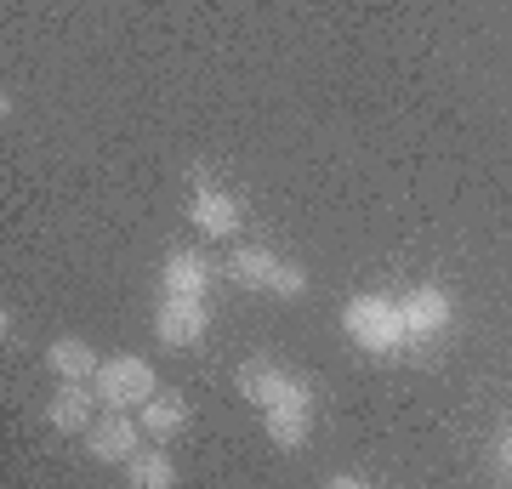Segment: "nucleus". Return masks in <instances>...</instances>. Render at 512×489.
Returning a JSON list of instances; mask_svg holds the SVG:
<instances>
[{"mask_svg":"<svg viewBox=\"0 0 512 489\" xmlns=\"http://www.w3.org/2000/svg\"><path fill=\"white\" fill-rule=\"evenodd\" d=\"M325 489H370L365 478H359V472H336V478H330Z\"/></svg>","mask_w":512,"mask_h":489,"instance_id":"2eb2a0df","label":"nucleus"},{"mask_svg":"<svg viewBox=\"0 0 512 489\" xmlns=\"http://www.w3.org/2000/svg\"><path fill=\"white\" fill-rule=\"evenodd\" d=\"M262 427H268V438H274L279 450H302L308 433H313V387L308 381L296 376L291 393H285L274 410H262Z\"/></svg>","mask_w":512,"mask_h":489,"instance_id":"423d86ee","label":"nucleus"},{"mask_svg":"<svg viewBox=\"0 0 512 489\" xmlns=\"http://www.w3.org/2000/svg\"><path fill=\"white\" fill-rule=\"evenodd\" d=\"M46 364H52L57 381H97V370H103V359H97V347L86 336H57L46 347Z\"/></svg>","mask_w":512,"mask_h":489,"instance_id":"f8f14e48","label":"nucleus"},{"mask_svg":"<svg viewBox=\"0 0 512 489\" xmlns=\"http://www.w3.org/2000/svg\"><path fill=\"white\" fill-rule=\"evenodd\" d=\"M205 285H211V268H205L200 251H171L160 262V296H188V302H205Z\"/></svg>","mask_w":512,"mask_h":489,"instance_id":"9b49d317","label":"nucleus"},{"mask_svg":"<svg viewBox=\"0 0 512 489\" xmlns=\"http://www.w3.org/2000/svg\"><path fill=\"white\" fill-rule=\"evenodd\" d=\"M342 330H348L353 347H365V353H399L410 342V330H404V313L393 296H376V290H359L342 302Z\"/></svg>","mask_w":512,"mask_h":489,"instance_id":"f257e3e1","label":"nucleus"},{"mask_svg":"<svg viewBox=\"0 0 512 489\" xmlns=\"http://www.w3.org/2000/svg\"><path fill=\"white\" fill-rule=\"evenodd\" d=\"M188 217H194V228H200L205 239H234L239 234V200L228 194V188H217V182H200L194 188V205H188Z\"/></svg>","mask_w":512,"mask_h":489,"instance_id":"1a4fd4ad","label":"nucleus"},{"mask_svg":"<svg viewBox=\"0 0 512 489\" xmlns=\"http://www.w3.org/2000/svg\"><path fill=\"white\" fill-rule=\"evenodd\" d=\"M501 461H507V467H512V433H507V444H501Z\"/></svg>","mask_w":512,"mask_h":489,"instance_id":"dca6fc26","label":"nucleus"},{"mask_svg":"<svg viewBox=\"0 0 512 489\" xmlns=\"http://www.w3.org/2000/svg\"><path fill=\"white\" fill-rule=\"evenodd\" d=\"M92 393H97L103 410H126V416H137V410L160 393V376H154V364L137 359V353H114V359H103Z\"/></svg>","mask_w":512,"mask_h":489,"instance_id":"7ed1b4c3","label":"nucleus"},{"mask_svg":"<svg viewBox=\"0 0 512 489\" xmlns=\"http://www.w3.org/2000/svg\"><path fill=\"white\" fill-rule=\"evenodd\" d=\"M211 330V308L205 302H188V296H165L154 308V336L165 347H194Z\"/></svg>","mask_w":512,"mask_h":489,"instance_id":"0eeeda50","label":"nucleus"},{"mask_svg":"<svg viewBox=\"0 0 512 489\" xmlns=\"http://www.w3.org/2000/svg\"><path fill=\"white\" fill-rule=\"evenodd\" d=\"M228 279H234L239 290H256V296H285V302L308 296L302 262H285V256L268 251V245H239V251L228 256Z\"/></svg>","mask_w":512,"mask_h":489,"instance_id":"f03ea898","label":"nucleus"},{"mask_svg":"<svg viewBox=\"0 0 512 489\" xmlns=\"http://www.w3.org/2000/svg\"><path fill=\"white\" fill-rule=\"evenodd\" d=\"M126 489H177V461L165 450H143L126 467Z\"/></svg>","mask_w":512,"mask_h":489,"instance_id":"4468645a","label":"nucleus"},{"mask_svg":"<svg viewBox=\"0 0 512 489\" xmlns=\"http://www.w3.org/2000/svg\"><path fill=\"white\" fill-rule=\"evenodd\" d=\"M143 421L126 416V410H103V421H92V433H86V455L92 461H109V467H131L137 455H143Z\"/></svg>","mask_w":512,"mask_h":489,"instance_id":"20e7f679","label":"nucleus"},{"mask_svg":"<svg viewBox=\"0 0 512 489\" xmlns=\"http://www.w3.org/2000/svg\"><path fill=\"white\" fill-rule=\"evenodd\" d=\"M399 313H404L410 342H433V336H444L456 325V302H450L444 285H416L410 296H399Z\"/></svg>","mask_w":512,"mask_h":489,"instance_id":"39448f33","label":"nucleus"},{"mask_svg":"<svg viewBox=\"0 0 512 489\" xmlns=\"http://www.w3.org/2000/svg\"><path fill=\"white\" fill-rule=\"evenodd\" d=\"M239 399H251L256 410H274L285 393L296 387V376L291 370H279V364H268V359H251V364H239Z\"/></svg>","mask_w":512,"mask_h":489,"instance_id":"9d476101","label":"nucleus"},{"mask_svg":"<svg viewBox=\"0 0 512 489\" xmlns=\"http://www.w3.org/2000/svg\"><path fill=\"white\" fill-rule=\"evenodd\" d=\"M137 421H143V433H148V444H171V438L188 427V399L183 393H154V399L137 410Z\"/></svg>","mask_w":512,"mask_h":489,"instance_id":"ddd939ff","label":"nucleus"},{"mask_svg":"<svg viewBox=\"0 0 512 489\" xmlns=\"http://www.w3.org/2000/svg\"><path fill=\"white\" fill-rule=\"evenodd\" d=\"M46 421H52L57 433H69V438H86V433H92V421H97L92 381H57L52 404H46Z\"/></svg>","mask_w":512,"mask_h":489,"instance_id":"6e6552de","label":"nucleus"}]
</instances>
